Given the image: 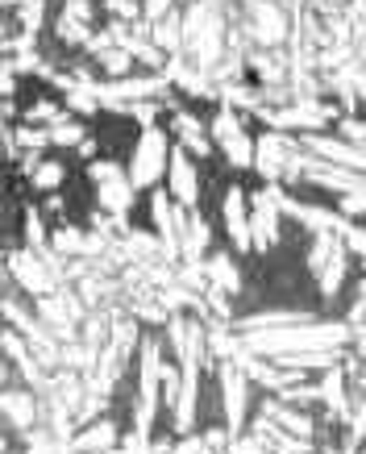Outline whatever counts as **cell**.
<instances>
[{
    "label": "cell",
    "mask_w": 366,
    "mask_h": 454,
    "mask_svg": "<svg viewBox=\"0 0 366 454\" xmlns=\"http://www.w3.org/2000/svg\"><path fill=\"white\" fill-rule=\"evenodd\" d=\"M287 163H292V146H287V138L279 134V129H271V134L254 138V171L267 179V184L284 179L287 176Z\"/></svg>",
    "instance_id": "9"
},
{
    "label": "cell",
    "mask_w": 366,
    "mask_h": 454,
    "mask_svg": "<svg viewBox=\"0 0 366 454\" xmlns=\"http://www.w3.org/2000/svg\"><path fill=\"white\" fill-rule=\"evenodd\" d=\"M88 179L96 184V196H100V208L105 213H113V217H125L129 208H134L137 200V188L134 179L121 171V163H109V159H96V163H88Z\"/></svg>",
    "instance_id": "4"
},
{
    "label": "cell",
    "mask_w": 366,
    "mask_h": 454,
    "mask_svg": "<svg viewBox=\"0 0 366 454\" xmlns=\"http://www.w3.org/2000/svg\"><path fill=\"white\" fill-rule=\"evenodd\" d=\"M346 276H350V250H346V242H341L338 254L329 259V267L321 271V276H316V284H321V296H325V301H333V296L341 292V284H346Z\"/></svg>",
    "instance_id": "19"
},
{
    "label": "cell",
    "mask_w": 366,
    "mask_h": 454,
    "mask_svg": "<svg viewBox=\"0 0 366 454\" xmlns=\"http://www.w3.org/2000/svg\"><path fill=\"white\" fill-rule=\"evenodd\" d=\"M350 325H312V321H292V325H275V330L245 333L250 355H292V350H329V346H346Z\"/></svg>",
    "instance_id": "1"
},
{
    "label": "cell",
    "mask_w": 366,
    "mask_h": 454,
    "mask_svg": "<svg viewBox=\"0 0 366 454\" xmlns=\"http://www.w3.org/2000/svg\"><path fill=\"white\" fill-rule=\"evenodd\" d=\"M208 238H213L208 221L196 208H183V217H179V254L188 262H200V254L208 250Z\"/></svg>",
    "instance_id": "12"
},
{
    "label": "cell",
    "mask_w": 366,
    "mask_h": 454,
    "mask_svg": "<svg viewBox=\"0 0 366 454\" xmlns=\"http://www.w3.org/2000/svg\"><path fill=\"white\" fill-rule=\"evenodd\" d=\"M83 129L75 121H55L51 125V146H80Z\"/></svg>",
    "instance_id": "27"
},
{
    "label": "cell",
    "mask_w": 366,
    "mask_h": 454,
    "mask_svg": "<svg viewBox=\"0 0 366 454\" xmlns=\"http://www.w3.org/2000/svg\"><path fill=\"white\" fill-rule=\"evenodd\" d=\"M221 404H225V426L242 429L250 413V375L238 367V358H221Z\"/></svg>",
    "instance_id": "6"
},
{
    "label": "cell",
    "mask_w": 366,
    "mask_h": 454,
    "mask_svg": "<svg viewBox=\"0 0 366 454\" xmlns=\"http://www.w3.org/2000/svg\"><path fill=\"white\" fill-rule=\"evenodd\" d=\"M304 146H308L312 154H321L325 163L346 167V171H358V176H366V151H358V146H350V142L325 138V134H304Z\"/></svg>",
    "instance_id": "10"
},
{
    "label": "cell",
    "mask_w": 366,
    "mask_h": 454,
    "mask_svg": "<svg viewBox=\"0 0 366 454\" xmlns=\"http://www.w3.org/2000/svg\"><path fill=\"white\" fill-rule=\"evenodd\" d=\"M63 176H67V167H63V163H38L34 184H38L42 192H51V188H58V184H63Z\"/></svg>",
    "instance_id": "28"
},
{
    "label": "cell",
    "mask_w": 366,
    "mask_h": 454,
    "mask_svg": "<svg viewBox=\"0 0 366 454\" xmlns=\"http://www.w3.org/2000/svg\"><path fill=\"white\" fill-rule=\"evenodd\" d=\"M29 454H63V450H58V446H51V442H42V446H34Z\"/></svg>",
    "instance_id": "35"
},
{
    "label": "cell",
    "mask_w": 366,
    "mask_h": 454,
    "mask_svg": "<svg viewBox=\"0 0 366 454\" xmlns=\"http://www.w3.org/2000/svg\"><path fill=\"white\" fill-rule=\"evenodd\" d=\"M26 242H29V250H38V254H46V234H42V221H38V213L29 208L26 213Z\"/></svg>",
    "instance_id": "30"
},
{
    "label": "cell",
    "mask_w": 366,
    "mask_h": 454,
    "mask_svg": "<svg viewBox=\"0 0 366 454\" xmlns=\"http://www.w3.org/2000/svg\"><path fill=\"white\" fill-rule=\"evenodd\" d=\"M167 179H171V200L183 208H196L200 205V171L191 163V154L179 146L171 151V167H167Z\"/></svg>",
    "instance_id": "8"
},
{
    "label": "cell",
    "mask_w": 366,
    "mask_h": 454,
    "mask_svg": "<svg viewBox=\"0 0 366 454\" xmlns=\"http://www.w3.org/2000/svg\"><path fill=\"white\" fill-rule=\"evenodd\" d=\"M267 417L271 421H279V426H287V434H296V438H308L312 434V421L308 417H300V413H292V409H284V404H267Z\"/></svg>",
    "instance_id": "25"
},
{
    "label": "cell",
    "mask_w": 366,
    "mask_h": 454,
    "mask_svg": "<svg viewBox=\"0 0 366 454\" xmlns=\"http://www.w3.org/2000/svg\"><path fill=\"white\" fill-rule=\"evenodd\" d=\"M9 271H13L17 284L26 292H34V296H46V292H51V279H55V271L46 267V259H42L38 250H17L13 259H9Z\"/></svg>",
    "instance_id": "11"
},
{
    "label": "cell",
    "mask_w": 366,
    "mask_h": 454,
    "mask_svg": "<svg viewBox=\"0 0 366 454\" xmlns=\"http://www.w3.org/2000/svg\"><path fill=\"white\" fill-rule=\"evenodd\" d=\"M267 117H271V121L279 125V129H284V125H304V129H316V125H321V121H329L333 113H329L325 105H300V109L267 113Z\"/></svg>",
    "instance_id": "21"
},
{
    "label": "cell",
    "mask_w": 366,
    "mask_h": 454,
    "mask_svg": "<svg viewBox=\"0 0 366 454\" xmlns=\"http://www.w3.org/2000/svg\"><path fill=\"white\" fill-rule=\"evenodd\" d=\"M221 217H225V234H230L233 250L250 254V250H254V234H250V196H245V188H238V184L225 188Z\"/></svg>",
    "instance_id": "7"
},
{
    "label": "cell",
    "mask_w": 366,
    "mask_h": 454,
    "mask_svg": "<svg viewBox=\"0 0 366 454\" xmlns=\"http://www.w3.org/2000/svg\"><path fill=\"white\" fill-rule=\"evenodd\" d=\"M154 46H159L163 55L183 51V21H179L175 13H167L163 21H154Z\"/></svg>",
    "instance_id": "23"
},
{
    "label": "cell",
    "mask_w": 366,
    "mask_h": 454,
    "mask_svg": "<svg viewBox=\"0 0 366 454\" xmlns=\"http://www.w3.org/2000/svg\"><path fill=\"white\" fill-rule=\"evenodd\" d=\"M171 129H175L179 146H183L188 154H200V159H204V154H213V134H208V129H204V125L196 121L188 109H179L175 117H171Z\"/></svg>",
    "instance_id": "14"
},
{
    "label": "cell",
    "mask_w": 366,
    "mask_h": 454,
    "mask_svg": "<svg viewBox=\"0 0 366 454\" xmlns=\"http://www.w3.org/2000/svg\"><path fill=\"white\" fill-rule=\"evenodd\" d=\"M113 446H117V426H109V421H96V426H88L80 438L71 442L75 454H105Z\"/></svg>",
    "instance_id": "18"
},
{
    "label": "cell",
    "mask_w": 366,
    "mask_h": 454,
    "mask_svg": "<svg viewBox=\"0 0 366 454\" xmlns=\"http://www.w3.org/2000/svg\"><path fill=\"white\" fill-rule=\"evenodd\" d=\"M183 4H196V0H183Z\"/></svg>",
    "instance_id": "39"
},
{
    "label": "cell",
    "mask_w": 366,
    "mask_h": 454,
    "mask_svg": "<svg viewBox=\"0 0 366 454\" xmlns=\"http://www.w3.org/2000/svg\"><path fill=\"white\" fill-rule=\"evenodd\" d=\"M204 276H208V284L217 292H225V296H238V288H242L238 262H233L230 254H213V259L204 262Z\"/></svg>",
    "instance_id": "17"
},
{
    "label": "cell",
    "mask_w": 366,
    "mask_h": 454,
    "mask_svg": "<svg viewBox=\"0 0 366 454\" xmlns=\"http://www.w3.org/2000/svg\"><path fill=\"white\" fill-rule=\"evenodd\" d=\"M341 384H346V375H341V367H333V372L325 375V384L316 387V392H321V400H325L333 413L346 417V413H350V404H346V396H341Z\"/></svg>",
    "instance_id": "24"
},
{
    "label": "cell",
    "mask_w": 366,
    "mask_h": 454,
    "mask_svg": "<svg viewBox=\"0 0 366 454\" xmlns=\"http://www.w3.org/2000/svg\"><path fill=\"white\" fill-rule=\"evenodd\" d=\"M105 4H109L113 17H121V26H125V21H134V17L142 13V9H137V0H105Z\"/></svg>",
    "instance_id": "32"
},
{
    "label": "cell",
    "mask_w": 366,
    "mask_h": 454,
    "mask_svg": "<svg viewBox=\"0 0 366 454\" xmlns=\"http://www.w3.org/2000/svg\"><path fill=\"white\" fill-rule=\"evenodd\" d=\"M100 67L109 71V75H117V80H125V75H129V67H134V55H129V51H121V46H113V51H105V55H100Z\"/></svg>",
    "instance_id": "26"
},
{
    "label": "cell",
    "mask_w": 366,
    "mask_h": 454,
    "mask_svg": "<svg viewBox=\"0 0 366 454\" xmlns=\"http://www.w3.org/2000/svg\"><path fill=\"white\" fill-rule=\"evenodd\" d=\"M341 138L350 142V146H358V151H366V121H358V117H341Z\"/></svg>",
    "instance_id": "31"
},
{
    "label": "cell",
    "mask_w": 366,
    "mask_h": 454,
    "mask_svg": "<svg viewBox=\"0 0 366 454\" xmlns=\"http://www.w3.org/2000/svg\"><path fill=\"white\" fill-rule=\"evenodd\" d=\"M0 4H21V0H0Z\"/></svg>",
    "instance_id": "38"
},
{
    "label": "cell",
    "mask_w": 366,
    "mask_h": 454,
    "mask_svg": "<svg viewBox=\"0 0 366 454\" xmlns=\"http://www.w3.org/2000/svg\"><path fill=\"white\" fill-rule=\"evenodd\" d=\"M0 392H4V367H0Z\"/></svg>",
    "instance_id": "36"
},
{
    "label": "cell",
    "mask_w": 366,
    "mask_h": 454,
    "mask_svg": "<svg viewBox=\"0 0 366 454\" xmlns=\"http://www.w3.org/2000/svg\"><path fill=\"white\" fill-rule=\"evenodd\" d=\"M0 346H4V355H9L17 367H21V375H26L29 384H34V387L46 384V380H42V372H38V363H34V355L26 350V342H21L17 333H4V338H0Z\"/></svg>",
    "instance_id": "22"
},
{
    "label": "cell",
    "mask_w": 366,
    "mask_h": 454,
    "mask_svg": "<svg viewBox=\"0 0 366 454\" xmlns=\"http://www.w3.org/2000/svg\"><path fill=\"white\" fill-rule=\"evenodd\" d=\"M304 179L308 184H321V188H333V192H354V188H366V179L358 176V171H346V167H333V163H312L304 167Z\"/></svg>",
    "instance_id": "13"
},
{
    "label": "cell",
    "mask_w": 366,
    "mask_h": 454,
    "mask_svg": "<svg viewBox=\"0 0 366 454\" xmlns=\"http://www.w3.org/2000/svg\"><path fill=\"white\" fill-rule=\"evenodd\" d=\"M250 17H254V26H250V34H254L262 46H275V42H284L287 34V21L284 13L275 9L271 0H254V9H250Z\"/></svg>",
    "instance_id": "15"
},
{
    "label": "cell",
    "mask_w": 366,
    "mask_h": 454,
    "mask_svg": "<svg viewBox=\"0 0 366 454\" xmlns=\"http://www.w3.org/2000/svg\"><path fill=\"white\" fill-rule=\"evenodd\" d=\"M0 413L9 417L17 429H29L38 421V404H34V396H29L26 387H17V392L4 387V392H0Z\"/></svg>",
    "instance_id": "16"
},
{
    "label": "cell",
    "mask_w": 366,
    "mask_h": 454,
    "mask_svg": "<svg viewBox=\"0 0 366 454\" xmlns=\"http://www.w3.org/2000/svg\"><path fill=\"white\" fill-rule=\"evenodd\" d=\"M221 154H225V163L233 171H254V138H250V129L242 134H233V138L221 142Z\"/></svg>",
    "instance_id": "20"
},
{
    "label": "cell",
    "mask_w": 366,
    "mask_h": 454,
    "mask_svg": "<svg viewBox=\"0 0 366 454\" xmlns=\"http://www.w3.org/2000/svg\"><path fill=\"white\" fill-rule=\"evenodd\" d=\"M4 34H9V26H4V21H0V38H4Z\"/></svg>",
    "instance_id": "37"
},
{
    "label": "cell",
    "mask_w": 366,
    "mask_h": 454,
    "mask_svg": "<svg viewBox=\"0 0 366 454\" xmlns=\"http://www.w3.org/2000/svg\"><path fill=\"white\" fill-rule=\"evenodd\" d=\"M167 167H171V142H167V134L159 125H146L134 142V154H129V179H134V188H154L167 176Z\"/></svg>",
    "instance_id": "3"
},
{
    "label": "cell",
    "mask_w": 366,
    "mask_h": 454,
    "mask_svg": "<svg viewBox=\"0 0 366 454\" xmlns=\"http://www.w3.org/2000/svg\"><path fill=\"white\" fill-rule=\"evenodd\" d=\"M338 213L341 217H366V188H354V192L341 196Z\"/></svg>",
    "instance_id": "29"
},
{
    "label": "cell",
    "mask_w": 366,
    "mask_h": 454,
    "mask_svg": "<svg viewBox=\"0 0 366 454\" xmlns=\"http://www.w3.org/2000/svg\"><path fill=\"white\" fill-rule=\"evenodd\" d=\"M63 17H71V21H92V4L88 0H67V9H63Z\"/></svg>",
    "instance_id": "33"
},
{
    "label": "cell",
    "mask_w": 366,
    "mask_h": 454,
    "mask_svg": "<svg viewBox=\"0 0 366 454\" xmlns=\"http://www.w3.org/2000/svg\"><path fill=\"white\" fill-rule=\"evenodd\" d=\"M142 355V380H137V409H134V438H150V426H154V413H159V384H163V346L146 338L137 346Z\"/></svg>",
    "instance_id": "2"
},
{
    "label": "cell",
    "mask_w": 366,
    "mask_h": 454,
    "mask_svg": "<svg viewBox=\"0 0 366 454\" xmlns=\"http://www.w3.org/2000/svg\"><path fill=\"white\" fill-rule=\"evenodd\" d=\"M366 317V279L358 284V292H354V309H350V325L354 321H362Z\"/></svg>",
    "instance_id": "34"
},
{
    "label": "cell",
    "mask_w": 366,
    "mask_h": 454,
    "mask_svg": "<svg viewBox=\"0 0 366 454\" xmlns=\"http://www.w3.org/2000/svg\"><path fill=\"white\" fill-rule=\"evenodd\" d=\"M271 184L250 192V234H254V250H275L284 238V205Z\"/></svg>",
    "instance_id": "5"
}]
</instances>
